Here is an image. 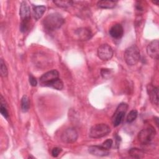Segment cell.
<instances>
[{"mask_svg":"<svg viewBox=\"0 0 159 159\" xmlns=\"http://www.w3.org/2000/svg\"><path fill=\"white\" fill-rule=\"evenodd\" d=\"M111 132L110 127L106 124H97L91 127L89 135L91 138L99 139L103 137Z\"/></svg>","mask_w":159,"mask_h":159,"instance_id":"cell-5","label":"cell"},{"mask_svg":"<svg viewBox=\"0 0 159 159\" xmlns=\"http://www.w3.org/2000/svg\"><path fill=\"white\" fill-rule=\"evenodd\" d=\"M46 10L45 6H33V14L35 20H38L42 17Z\"/></svg>","mask_w":159,"mask_h":159,"instance_id":"cell-16","label":"cell"},{"mask_svg":"<svg viewBox=\"0 0 159 159\" xmlns=\"http://www.w3.org/2000/svg\"><path fill=\"white\" fill-rule=\"evenodd\" d=\"M19 15L21 19L20 29L22 32H25L30 25V9L26 1H22L20 4Z\"/></svg>","mask_w":159,"mask_h":159,"instance_id":"cell-2","label":"cell"},{"mask_svg":"<svg viewBox=\"0 0 159 159\" xmlns=\"http://www.w3.org/2000/svg\"><path fill=\"white\" fill-rule=\"evenodd\" d=\"M124 57L128 65H135L139 62L140 58V49L136 45H132L125 50Z\"/></svg>","mask_w":159,"mask_h":159,"instance_id":"cell-3","label":"cell"},{"mask_svg":"<svg viewBox=\"0 0 159 159\" xmlns=\"http://www.w3.org/2000/svg\"><path fill=\"white\" fill-rule=\"evenodd\" d=\"M76 35L78 37V38L81 40H87L91 38L92 32L91 31L86 27L78 29L75 31Z\"/></svg>","mask_w":159,"mask_h":159,"instance_id":"cell-14","label":"cell"},{"mask_svg":"<svg viewBox=\"0 0 159 159\" xmlns=\"http://www.w3.org/2000/svg\"><path fill=\"white\" fill-rule=\"evenodd\" d=\"M101 75L104 79H109L112 75V71L108 68H102L101 70Z\"/></svg>","mask_w":159,"mask_h":159,"instance_id":"cell-23","label":"cell"},{"mask_svg":"<svg viewBox=\"0 0 159 159\" xmlns=\"http://www.w3.org/2000/svg\"><path fill=\"white\" fill-rule=\"evenodd\" d=\"M88 152L94 156L105 157L109 154V150L101 145H92L88 148Z\"/></svg>","mask_w":159,"mask_h":159,"instance_id":"cell-12","label":"cell"},{"mask_svg":"<svg viewBox=\"0 0 159 159\" xmlns=\"http://www.w3.org/2000/svg\"><path fill=\"white\" fill-rule=\"evenodd\" d=\"M129 154L132 158H142L144 157L145 152L138 148H132L129 150Z\"/></svg>","mask_w":159,"mask_h":159,"instance_id":"cell-17","label":"cell"},{"mask_svg":"<svg viewBox=\"0 0 159 159\" xmlns=\"http://www.w3.org/2000/svg\"><path fill=\"white\" fill-rule=\"evenodd\" d=\"M61 148L59 147H55L52 150V155L53 157H57L61 152Z\"/></svg>","mask_w":159,"mask_h":159,"instance_id":"cell-25","label":"cell"},{"mask_svg":"<svg viewBox=\"0 0 159 159\" xmlns=\"http://www.w3.org/2000/svg\"><path fill=\"white\" fill-rule=\"evenodd\" d=\"M113 144V141L112 139H107L106 140H105L102 144L101 145L102 147H103L104 148H105L107 150H109L112 147V145Z\"/></svg>","mask_w":159,"mask_h":159,"instance_id":"cell-24","label":"cell"},{"mask_svg":"<svg viewBox=\"0 0 159 159\" xmlns=\"http://www.w3.org/2000/svg\"><path fill=\"white\" fill-rule=\"evenodd\" d=\"M59 78V73L57 70H52L43 74L40 78V84L42 86H49L56 80Z\"/></svg>","mask_w":159,"mask_h":159,"instance_id":"cell-7","label":"cell"},{"mask_svg":"<svg viewBox=\"0 0 159 159\" xmlns=\"http://www.w3.org/2000/svg\"><path fill=\"white\" fill-rule=\"evenodd\" d=\"M98 56L102 61L109 60L113 56V50L109 45L102 44L98 48Z\"/></svg>","mask_w":159,"mask_h":159,"instance_id":"cell-8","label":"cell"},{"mask_svg":"<svg viewBox=\"0 0 159 159\" xmlns=\"http://www.w3.org/2000/svg\"><path fill=\"white\" fill-rule=\"evenodd\" d=\"M29 83L30 84V85L32 86H36L37 84V80H36V78L31 74L29 75Z\"/></svg>","mask_w":159,"mask_h":159,"instance_id":"cell-26","label":"cell"},{"mask_svg":"<svg viewBox=\"0 0 159 159\" xmlns=\"http://www.w3.org/2000/svg\"><path fill=\"white\" fill-rule=\"evenodd\" d=\"M0 73L1 76L3 78L6 77L8 75V70L3 59H1L0 61Z\"/></svg>","mask_w":159,"mask_h":159,"instance_id":"cell-21","label":"cell"},{"mask_svg":"<svg viewBox=\"0 0 159 159\" xmlns=\"http://www.w3.org/2000/svg\"><path fill=\"white\" fill-rule=\"evenodd\" d=\"M137 115H138V112L136 110L133 109L130 111L127 116V119H126L127 122L128 123H131L134 122L136 119Z\"/></svg>","mask_w":159,"mask_h":159,"instance_id":"cell-22","label":"cell"},{"mask_svg":"<svg viewBox=\"0 0 159 159\" xmlns=\"http://www.w3.org/2000/svg\"><path fill=\"white\" fill-rule=\"evenodd\" d=\"M30 107V101L27 96L24 95L21 99V109L24 112L29 111Z\"/></svg>","mask_w":159,"mask_h":159,"instance_id":"cell-18","label":"cell"},{"mask_svg":"<svg viewBox=\"0 0 159 159\" xmlns=\"http://www.w3.org/2000/svg\"><path fill=\"white\" fill-rule=\"evenodd\" d=\"M147 91L151 102L158 106V88L152 84H148Z\"/></svg>","mask_w":159,"mask_h":159,"instance_id":"cell-11","label":"cell"},{"mask_svg":"<svg viewBox=\"0 0 159 159\" xmlns=\"http://www.w3.org/2000/svg\"><path fill=\"white\" fill-rule=\"evenodd\" d=\"M110 35L115 39H120L124 35V29L120 24H116L109 29Z\"/></svg>","mask_w":159,"mask_h":159,"instance_id":"cell-13","label":"cell"},{"mask_svg":"<svg viewBox=\"0 0 159 159\" xmlns=\"http://www.w3.org/2000/svg\"><path fill=\"white\" fill-rule=\"evenodd\" d=\"M153 2V3H154V4H155L156 5H158V3H159V1H152Z\"/></svg>","mask_w":159,"mask_h":159,"instance_id":"cell-27","label":"cell"},{"mask_svg":"<svg viewBox=\"0 0 159 159\" xmlns=\"http://www.w3.org/2000/svg\"><path fill=\"white\" fill-rule=\"evenodd\" d=\"M159 41L153 40L147 47V54L153 59L157 60L159 56Z\"/></svg>","mask_w":159,"mask_h":159,"instance_id":"cell-10","label":"cell"},{"mask_svg":"<svg viewBox=\"0 0 159 159\" xmlns=\"http://www.w3.org/2000/svg\"><path fill=\"white\" fill-rule=\"evenodd\" d=\"M53 2L56 4L58 7H63V8H66L70 6H71L73 4L72 1L69 0H57V1H53Z\"/></svg>","mask_w":159,"mask_h":159,"instance_id":"cell-19","label":"cell"},{"mask_svg":"<svg viewBox=\"0 0 159 159\" xmlns=\"http://www.w3.org/2000/svg\"><path fill=\"white\" fill-rule=\"evenodd\" d=\"M78 134L75 128L70 127L65 129L61 135V140L66 143H71L76 141Z\"/></svg>","mask_w":159,"mask_h":159,"instance_id":"cell-9","label":"cell"},{"mask_svg":"<svg viewBox=\"0 0 159 159\" xmlns=\"http://www.w3.org/2000/svg\"><path fill=\"white\" fill-rule=\"evenodd\" d=\"M156 131L153 127L150 125L142 129L138 134V140L143 145H148L154 139Z\"/></svg>","mask_w":159,"mask_h":159,"instance_id":"cell-4","label":"cell"},{"mask_svg":"<svg viewBox=\"0 0 159 159\" xmlns=\"http://www.w3.org/2000/svg\"><path fill=\"white\" fill-rule=\"evenodd\" d=\"M128 105L124 102L120 103L117 106L112 117V122L114 127H117L121 124L125 117Z\"/></svg>","mask_w":159,"mask_h":159,"instance_id":"cell-6","label":"cell"},{"mask_svg":"<svg viewBox=\"0 0 159 159\" xmlns=\"http://www.w3.org/2000/svg\"><path fill=\"white\" fill-rule=\"evenodd\" d=\"M64 22V18L58 12H53L48 14L42 22L44 27L49 31H53L58 29L61 27Z\"/></svg>","mask_w":159,"mask_h":159,"instance_id":"cell-1","label":"cell"},{"mask_svg":"<svg viewBox=\"0 0 159 159\" xmlns=\"http://www.w3.org/2000/svg\"><path fill=\"white\" fill-rule=\"evenodd\" d=\"M117 1L111 0H101L97 2V6L101 9H112L117 5Z\"/></svg>","mask_w":159,"mask_h":159,"instance_id":"cell-15","label":"cell"},{"mask_svg":"<svg viewBox=\"0 0 159 159\" xmlns=\"http://www.w3.org/2000/svg\"><path fill=\"white\" fill-rule=\"evenodd\" d=\"M3 102H4V99H3L2 96H1V106H0L1 114L4 118L7 119L9 117V113H8L6 104H4Z\"/></svg>","mask_w":159,"mask_h":159,"instance_id":"cell-20","label":"cell"}]
</instances>
